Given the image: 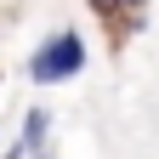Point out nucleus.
Segmentation results:
<instances>
[{
  "label": "nucleus",
  "mask_w": 159,
  "mask_h": 159,
  "mask_svg": "<svg viewBox=\"0 0 159 159\" xmlns=\"http://www.w3.org/2000/svg\"><path fill=\"white\" fill-rule=\"evenodd\" d=\"M80 68H85V40L74 29H57L51 40H40V51L29 57V80L34 85H63V80H74Z\"/></svg>",
  "instance_id": "nucleus-1"
},
{
  "label": "nucleus",
  "mask_w": 159,
  "mask_h": 159,
  "mask_svg": "<svg viewBox=\"0 0 159 159\" xmlns=\"http://www.w3.org/2000/svg\"><path fill=\"white\" fill-rule=\"evenodd\" d=\"M91 11L102 17V23H114V17H119V0H91ZM114 29H119V23H114Z\"/></svg>",
  "instance_id": "nucleus-3"
},
{
  "label": "nucleus",
  "mask_w": 159,
  "mask_h": 159,
  "mask_svg": "<svg viewBox=\"0 0 159 159\" xmlns=\"http://www.w3.org/2000/svg\"><path fill=\"white\" fill-rule=\"evenodd\" d=\"M46 131H51V114H46V108H29V114H23V142L11 148V159H40Z\"/></svg>",
  "instance_id": "nucleus-2"
},
{
  "label": "nucleus",
  "mask_w": 159,
  "mask_h": 159,
  "mask_svg": "<svg viewBox=\"0 0 159 159\" xmlns=\"http://www.w3.org/2000/svg\"><path fill=\"white\" fill-rule=\"evenodd\" d=\"M136 6H148V0H119V11H136Z\"/></svg>",
  "instance_id": "nucleus-4"
}]
</instances>
